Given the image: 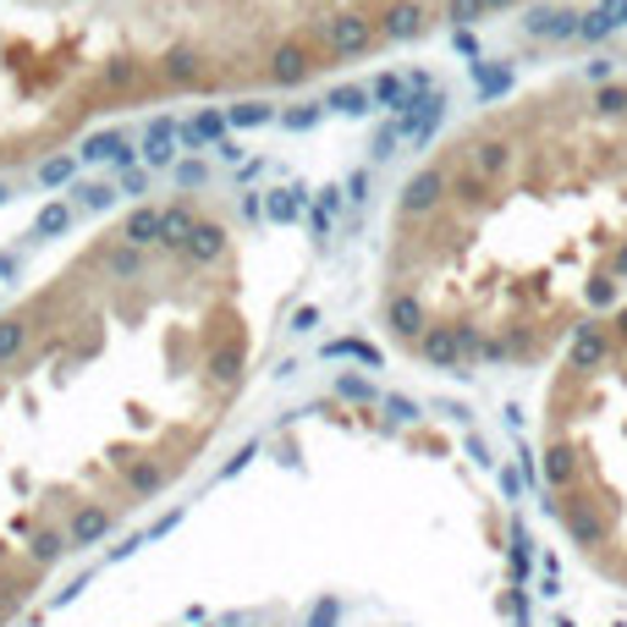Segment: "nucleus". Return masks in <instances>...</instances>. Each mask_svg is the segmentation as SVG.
Masks as SVG:
<instances>
[{
    "mask_svg": "<svg viewBox=\"0 0 627 627\" xmlns=\"http://www.w3.org/2000/svg\"><path fill=\"white\" fill-rule=\"evenodd\" d=\"M627 292V72L534 83L435 144L380 253V326L413 364H556Z\"/></svg>",
    "mask_w": 627,
    "mask_h": 627,
    "instance_id": "nucleus-2",
    "label": "nucleus"
},
{
    "mask_svg": "<svg viewBox=\"0 0 627 627\" xmlns=\"http://www.w3.org/2000/svg\"><path fill=\"white\" fill-rule=\"evenodd\" d=\"M534 0H0V171L94 122L253 100Z\"/></svg>",
    "mask_w": 627,
    "mask_h": 627,
    "instance_id": "nucleus-3",
    "label": "nucleus"
},
{
    "mask_svg": "<svg viewBox=\"0 0 627 627\" xmlns=\"http://www.w3.org/2000/svg\"><path fill=\"white\" fill-rule=\"evenodd\" d=\"M534 446L561 545L589 578L627 594V297L556 358Z\"/></svg>",
    "mask_w": 627,
    "mask_h": 627,
    "instance_id": "nucleus-4",
    "label": "nucleus"
},
{
    "mask_svg": "<svg viewBox=\"0 0 627 627\" xmlns=\"http://www.w3.org/2000/svg\"><path fill=\"white\" fill-rule=\"evenodd\" d=\"M105 627H490L468 605H441L430 594H397V589H358V583H292L270 594L242 600H171L155 616H111Z\"/></svg>",
    "mask_w": 627,
    "mask_h": 627,
    "instance_id": "nucleus-5",
    "label": "nucleus"
},
{
    "mask_svg": "<svg viewBox=\"0 0 627 627\" xmlns=\"http://www.w3.org/2000/svg\"><path fill=\"white\" fill-rule=\"evenodd\" d=\"M259 353L248 248L204 198L100 226L0 308V627L209 457Z\"/></svg>",
    "mask_w": 627,
    "mask_h": 627,
    "instance_id": "nucleus-1",
    "label": "nucleus"
}]
</instances>
